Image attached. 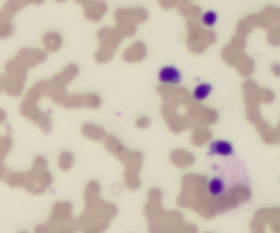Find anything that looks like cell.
Here are the masks:
<instances>
[{
	"mask_svg": "<svg viewBox=\"0 0 280 233\" xmlns=\"http://www.w3.org/2000/svg\"><path fill=\"white\" fill-rule=\"evenodd\" d=\"M182 79H183V75H182L181 70L176 68L175 66H164L158 71V81L164 85H181Z\"/></svg>",
	"mask_w": 280,
	"mask_h": 233,
	"instance_id": "cell-1",
	"label": "cell"
},
{
	"mask_svg": "<svg viewBox=\"0 0 280 233\" xmlns=\"http://www.w3.org/2000/svg\"><path fill=\"white\" fill-rule=\"evenodd\" d=\"M209 154L217 157H231L234 154V146L230 141L215 139L209 145Z\"/></svg>",
	"mask_w": 280,
	"mask_h": 233,
	"instance_id": "cell-2",
	"label": "cell"
},
{
	"mask_svg": "<svg viewBox=\"0 0 280 233\" xmlns=\"http://www.w3.org/2000/svg\"><path fill=\"white\" fill-rule=\"evenodd\" d=\"M208 191L212 197H222L223 194L227 191V184L223 177H213L209 180Z\"/></svg>",
	"mask_w": 280,
	"mask_h": 233,
	"instance_id": "cell-3",
	"label": "cell"
},
{
	"mask_svg": "<svg viewBox=\"0 0 280 233\" xmlns=\"http://www.w3.org/2000/svg\"><path fill=\"white\" fill-rule=\"evenodd\" d=\"M212 85L211 83H198L193 90V99L197 101H204L212 95Z\"/></svg>",
	"mask_w": 280,
	"mask_h": 233,
	"instance_id": "cell-4",
	"label": "cell"
},
{
	"mask_svg": "<svg viewBox=\"0 0 280 233\" xmlns=\"http://www.w3.org/2000/svg\"><path fill=\"white\" fill-rule=\"evenodd\" d=\"M217 19H219L217 14L211 10V11H207V13L203 14V17H201V22H203L204 26L213 27L217 23Z\"/></svg>",
	"mask_w": 280,
	"mask_h": 233,
	"instance_id": "cell-5",
	"label": "cell"
}]
</instances>
